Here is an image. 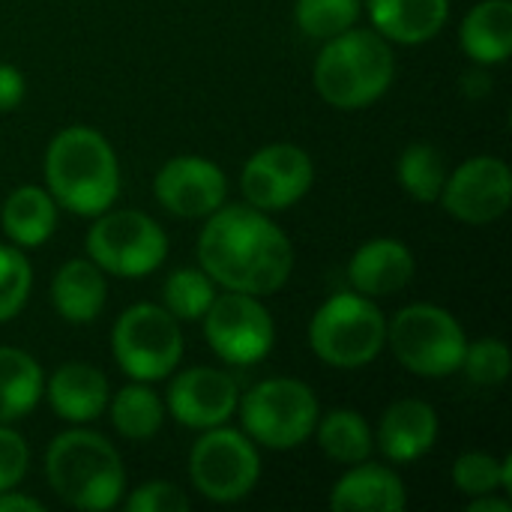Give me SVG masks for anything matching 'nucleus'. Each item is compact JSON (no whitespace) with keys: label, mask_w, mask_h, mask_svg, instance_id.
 <instances>
[{"label":"nucleus","mask_w":512,"mask_h":512,"mask_svg":"<svg viewBox=\"0 0 512 512\" xmlns=\"http://www.w3.org/2000/svg\"><path fill=\"white\" fill-rule=\"evenodd\" d=\"M201 270L225 291L264 297L294 270V246L273 219L252 204H222L198 237Z\"/></svg>","instance_id":"1"},{"label":"nucleus","mask_w":512,"mask_h":512,"mask_svg":"<svg viewBox=\"0 0 512 512\" xmlns=\"http://www.w3.org/2000/svg\"><path fill=\"white\" fill-rule=\"evenodd\" d=\"M51 198L75 216H99L120 195V165L108 138L90 126H66L45 150Z\"/></svg>","instance_id":"2"},{"label":"nucleus","mask_w":512,"mask_h":512,"mask_svg":"<svg viewBox=\"0 0 512 512\" xmlns=\"http://www.w3.org/2000/svg\"><path fill=\"white\" fill-rule=\"evenodd\" d=\"M396 75L393 48L378 30H345L324 42L315 60V90L339 111H360L378 102Z\"/></svg>","instance_id":"3"},{"label":"nucleus","mask_w":512,"mask_h":512,"mask_svg":"<svg viewBox=\"0 0 512 512\" xmlns=\"http://www.w3.org/2000/svg\"><path fill=\"white\" fill-rule=\"evenodd\" d=\"M45 477L63 504L87 512L114 510L126 489L120 453L87 429H69L48 444Z\"/></svg>","instance_id":"4"},{"label":"nucleus","mask_w":512,"mask_h":512,"mask_svg":"<svg viewBox=\"0 0 512 512\" xmlns=\"http://www.w3.org/2000/svg\"><path fill=\"white\" fill-rule=\"evenodd\" d=\"M309 345L318 360L336 369H360L387 345V318L372 297L357 291L333 294L309 324Z\"/></svg>","instance_id":"5"},{"label":"nucleus","mask_w":512,"mask_h":512,"mask_svg":"<svg viewBox=\"0 0 512 512\" xmlns=\"http://www.w3.org/2000/svg\"><path fill=\"white\" fill-rule=\"evenodd\" d=\"M243 432L267 450H294L315 435L318 399L297 378H270L255 384L240 402Z\"/></svg>","instance_id":"6"},{"label":"nucleus","mask_w":512,"mask_h":512,"mask_svg":"<svg viewBox=\"0 0 512 512\" xmlns=\"http://www.w3.org/2000/svg\"><path fill=\"white\" fill-rule=\"evenodd\" d=\"M387 345L408 372L423 378H447L462 369L468 339L447 309L414 303L405 306L393 324H387Z\"/></svg>","instance_id":"7"},{"label":"nucleus","mask_w":512,"mask_h":512,"mask_svg":"<svg viewBox=\"0 0 512 512\" xmlns=\"http://www.w3.org/2000/svg\"><path fill=\"white\" fill-rule=\"evenodd\" d=\"M111 351L129 378L150 384L168 378L177 369L183 357V333L165 306L138 303L117 318Z\"/></svg>","instance_id":"8"},{"label":"nucleus","mask_w":512,"mask_h":512,"mask_svg":"<svg viewBox=\"0 0 512 512\" xmlns=\"http://www.w3.org/2000/svg\"><path fill=\"white\" fill-rule=\"evenodd\" d=\"M87 252L102 273L144 279L162 267L168 255V237L141 210H105L87 231Z\"/></svg>","instance_id":"9"},{"label":"nucleus","mask_w":512,"mask_h":512,"mask_svg":"<svg viewBox=\"0 0 512 512\" xmlns=\"http://www.w3.org/2000/svg\"><path fill=\"white\" fill-rule=\"evenodd\" d=\"M192 486L213 504L243 501L261 477V459L255 441L246 432L216 426L195 441L189 453Z\"/></svg>","instance_id":"10"},{"label":"nucleus","mask_w":512,"mask_h":512,"mask_svg":"<svg viewBox=\"0 0 512 512\" xmlns=\"http://www.w3.org/2000/svg\"><path fill=\"white\" fill-rule=\"evenodd\" d=\"M204 336L213 354L231 366H252L261 363L273 351V318L267 306L240 291L216 294L204 315Z\"/></svg>","instance_id":"11"},{"label":"nucleus","mask_w":512,"mask_h":512,"mask_svg":"<svg viewBox=\"0 0 512 512\" xmlns=\"http://www.w3.org/2000/svg\"><path fill=\"white\" fill-rule=\"evenodd\" d=\"M315 180L309 153L297 144H267L243 165L240 189L246 201L264 213L294 207Z\"/></svg>","instance_id":"12"},{"label":"nucleus","mask_w":512,"mask_h":512,"mask_svg":"<svg viewBox=\"0 0 512 512\" xmlns=\"http://www.w3.org/2000/svg\"><path fill=\"white\" fill-rule=\"evenodd\" d=\"M447 213L465 225L498 222L512 204V174L504 159L477 156L447 174L441 189Z\"/></svg>","instance_id":"13"},{"label":"nucleus","mask_w":512,"mask_h":512,"mask_svg":"<svg viewBox=\"0 0 512 512\" xmlns=\"http://www.w3.org/2000/svg\"><path fill=\"white\" fill-rule=\"evenodd\" d=\"M153 192L168 213L180 219H201L225 204L228 180L222 168L210 159L174 156L159 168L153 180Z\"/></svg>","instance_id":"14"},{"label":"nucleus","mask_w":512,"mask_h":512,"mask_svg":"<svg viewBox=\"0 0 512 512\" xmlns=\"http://www.w3.org/2000/svg\"><path fill=\"white\" fill-rule=\"evenodd\" d=\"M237 402H240V390L231 375L219 369L195 366V369H183L171 381L165 408L186 429L207 432V429L225 426L234 417Z\"/></svg>","instance_id":"15"},{"label":"nucleus","mask_w":512,"mask_h":512,"mask_svg":"<svg viewBox=\"0 0 512 512\" xmlns=\"http://www.w3.org/2000/svg\"><path fill=\"white\" fill-rule=\"evenodd\" d=\"M42 396L54 414L72 426L93 423L108 408V378L90 363H63L45 384Z\"/></svg>","instance_id":"16"},{"label":"nucleus","mask_w":512,"mask_h":512,"mask_svg":"<svg viewBox=\"0 0 512 512\" xmlns=\"http://www.w3.org/2000/svg\"><path fill=\"white\" fill-rule=\"evenodd\" d=\"M348 279L354 291L366 297L396 294L414 279V255L402 240L393 237L369 240L354 252L348 264Z\"/></svg>","instance_id":"17"},{"label":"nucleus","mask_w":512,"mask_h":512,"mask_svg":"<svg viewBox=\"0 0 512 512\" xmlns=\"http://www.w3.org/2000/svg\"><path fill=\"white\" fill-rule=\"evenodd\" d=\"M438 441V414L429 402H393L378 426V447L390 462H417Z\"/></svg>","instance_id":"18"},{"label":"nucleus","mask_w":512,"mask_h":512,"mask_svg":"<svg viewBox=\"0 0 512 512\" xmlns=\"http://www.w3.org/2000/svg\"><path fill=\"white\" fill-rule=\"evenodd\" d=\"M408 507L405 483L384 465L357 462L330 492L333 512H402Z\"/></svg>","instance_id":"19"},{"label":"nucleus","mask_w":512,"mask_h":512,"mask_svg":"<svg viewBox=\"0 0 512 512\" xmlns=\"http://www.w3.org/2000/svg\"><path fill=\"white\" fill-rule=\"evenodd\" d=\"M375 30L399 45H423L450 18V0H369Z\"/></svg>","instance_id":"20"},{"label":"nucleus","mask_w":512,"mask_h":512,"mask_svg":"<svg viewBox=\"0 0 512 512\" xmlns=\"http://www.w3.org/2000/svg\"><path fill=\"white\" fill-rule=\"evenodd\" d=\"M105 297V273L87 258L66 261L51 279V303L69 324H93L105 309Z\"/></svg>","instance_id":"21"},{"label":"nucleus","mask_w":512,"mask_h":512,"mask_svg":"<svg viewBox=\"0 0 512 512\" xmlns=\"http://www.w3.org/2000/svg\"><path fill=\"white\" fill-rule=\"evenodd\" d=\"M462 51L477 66H498L512 54V3L480 0L462 21Z\"/></svg>","instance_id":"22"},{"label":"nucleus","mask_w":512,"mask_h":512,"mask_svg":"<svg viewBox=\"0 0 512 512\" xmlns=\"http://www.w3.org/2000/svg\"><path fill=\"white\" fill-rule=\"evenodd\" d=\"M0 225L3 234L21 246V249H36L48 243V237L57 228V201L51 198L48 189L39 186H18L0 210Z\"/></svg>","instance_id":"23"},{"label":"nucleus","mask_w":512,"mask_h":512,"mask_svg":"<svg viewBox=\"0 0 512 512\" xmlns=\"http://www.w3.org/2000/svg\"><path fill=\"white\" fill-rule=\"evenodd\" d=\"M45 390L42 366L21 348H0V423L27 417Z\"/></svg>","instance_id":"24"},{"label":"nucleus","mask_w":512,"mask_h":512,"mask_svg":"<svg viewBox=\"0 0 512 512\" xmlns=\"http://www.w3.org/2000/svg\"><path fill=\"white\" fill-rule=\"evenodd\" d=\"M315 435H318V447L339 465L366 462L372 456V447H375L372 429L363 420V414L348 411V408L330 411L324 420L318 417Z\"/></svg>","instance_id":"25"},{"label":"nucleus","mask_w":512,"mask_h":512,"mask_svg":"<svg viewBox=\"0 0 512 512\" xmlns=\"http://www.w3.org/2000/svg\"><path fill=\"white\" fill-rule=\"evenodd\" d=\"M108 405H111V423L126 441H150L162 429L165 405L141 381L123 387L114 399H108Z\"/></svg>","instance_id":"26"},{"label":"nucleus","mask_w":512,"mask_h":512,"mask_svg":"<svg viewBox=\"0 0 512 512\" xmlns=\"http://www.w3.org/2000/svg\"><path fill=\"white\" fill-rule=\"evenodd\" d=\"M399 183L420 204L438 201L441 189L447 183V162H444L441 150L426 141L405 147V153L399 159Z\"/></svg>","instance_id":"27"},{"label":"nucleus","mask_w":512,"mask_h":512,"mask_svg":"<svg viewBox=\"0 0 512 512\" xmlns=\"http://www.w3.org/2000/svg\"><path fill=\"white\" fill-rule=\"evenodd\" d=\"M162 300H165V309L177 321H201L207 315L210 303L216 300V282L204 270L183 267L165 279Z\"/></svg>","instance_id":"28"},{"label":"nucleus","mask_w":512,"mask_h":512,"mask_svg":"<svg viewBox=\"0 0 512 512\" xmlns=\"http://www.w3.org/2000/svg\"><path fill=\"white\" fill-rule=\"evenodd\" d=\"M360 18V0H297L294 21L309 39H333Z\"/></svg>","instance_id":"29"},{"label":"nucleus","mask_w":512,"mask_h":512,"mask_svg":"<svg viewBox=\"0 0 512 512\" xmlns=\"http://www.w3.org/2000/svg\"><path fill=\"white\" fill-rule=\"evenodd\" d=\"M33 288V270L30 261L21 249L12 246H0V324L12 321Z\"/></svg>","instance_id":"30"},{"label":"nucleus","mask_w":512,"mask_h":512,"mask_svg":"<svg viewBox=\"0 0 512 512\" xmlns=\"http://www.w3.org/2000/svg\"><path fill=\"white\" fill-rule=\"evenodd\" d=\"M465 375L480 387H498L510 375V348L501 339H477L468 342L462 357Z\"/></svg>","instance_id":"31"},{"label":"nucleus","mask_w":512,"mask_h":512,"mask_svg":"<svg viewBox=\"0 0 512 512\" xmlns=\"http://www.w3.org/2000/svg\"><path fill=\"white\" fill-rule=\"evenodd\" d=\"M453 486L468 498L501 492V459H495L492 453L459 456L453 465Z\"/></svg>","instance_id":"32"},{"label":"nucleus","mask_w":512,"mask_h":512,"mask_svg":"<svg viewBox=\"0 0 512 512\" xmlns=\"http://www.w3.org/2000/svg\"><path fill=\"white\" fill-rule=\"evenodd\" d=\"M126 510L129 512H189L192 501L186 498L183 489H177L174 483L165 480H153L138 486L129 498H126Z\"/></svg>","instance_id":"33"},{"label":"nucleus","mask_w":512,"mask_h":512,"mask_svg":"<svg viewBox=\"0 0 512 512\" xmlns=\"http://www.w3.org/2000/svg\"><path fill=\"white\" fill-rule=\"evenodd\" d=\"M27 462H30V450L24 438L15 429H9V423H0V492L15 489L24 480Z\"/></svg>","instance_id":"34"},{"label":"nucleus","mask_w":512,"mask_h":512,"mask_svg":"<svg viewBox=\"0 0 512 512\" xmlns=\"http://www.w3.org/2000/svg\"><path fill=\"white\" fill-rule=\"evenodd\" d=\"M27 93V84H24V75L9 66V63H0V114L3 111H15L21 105Z\"/></svg>","instance_id":"35"},{"label":"nucleus","mask_w":512,"mask_h":512,"mask_svg":"<svg viewBox=\"0 0 512 512\" xmlns=\"http://www.w3.org/2000/svg\"><path fill=\"white\" fill-rule=\"evenodd\" d=\"M45 504L30 498V495H18L12 489L0 492V512H42Z\"/></svg>","instance_id":"36"},{"label":"nucleus","mask_w":512,"mask_h":512,"mask_svg":"<svg viewBox=\"0 0 512 512\" xmlns=\"http://www.w3.org/2000/svg\"><path fill=\"white\" fill-rule=\"evenodd\" d=\"M462 90H465V96L480 99V96H486L492 90V78L483 69H474V72L462 75Z\"/></svg>","instance_id":"37"},{"label":"nucleus","mask_w":512,"mask_h":512,"mask_svg":"<svg viewBox=\"0 0 512 512\" xmlns=\"http://www.w3.org/2000/svg\"><path fill=\"white\" fill-rule=\"evenodd\" d=\"M468 512H512V504L507 498H495V495H480L468 504Z\"/></svg>","instance_id":"38"},{"label":"nucleus","mask_w":512,"mask_h":512,"mask_svg":"<svg viewBox=\"0 0 512 512\" xmlns=\"http://www.w3.org/2000/svg\"><path fill=\"white\" fill-rule=\"evenodd\" d=\"M501 492L512 495V456L501 459Z\"/></svg>","instance_id":"39"}]
</instances>
